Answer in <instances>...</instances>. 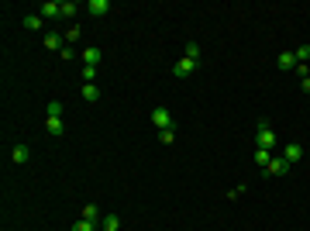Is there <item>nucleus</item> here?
Instances as JSON below:
<instances>
[{
	"instance_id": "obj_1",
	"label": "nucleus",
	"mask_w": 310,
	"mask_h": 231,
	"mask_svg": "<svg viewBox=\"0 0 310 231\" xmlns=\"http://www.w3.org/2000/svg\"><path fill=\"white\" fill-rule=\"evenodd\" d=\"M255 149H266V152L276 149V131H272L269 121H259V124H255Z\"/></svg>"
},
{
	"instance_id": "obj_2",
	"label": "nucleus",
	"mask_w": 310,
	"mask_h": 231,
	"mask_svg": "<svg viewBox=\"0 0 310 231\" xmlns=\"http://www.w3.org/2000/svg\"><path fill=\"white\" fill-rule=\"evenodd\" d=\"M152 124L159 128V131L173 128V114H169V107H155V111H152Z\"/></svg>"
},
{
	"instance_id": "obj_3",
	"label": "nucleus",
	"mask_w": 310,
	"mask_h": 231,
	"mask_svg": "<svg viewBox=\"0 0 310 231\" xmlns=\"http://www.w3.org/2000/svg\"><path fill=\"white\" fill-rule=\"evenodd\" d=\"M193 69H196V62H193V59H186V56H183V59H179V62L173 66V76H176V79H186L190 73H193Z\"/></svg>"
},
{
	"instance_id": "obj_4",
	"label": "nucleus",
	"mask_w": 310,
	"mask_h": 231,
	"mask_svg": "<svg viewBox=\"0 0 310 231\" xmlns=\"http://www.w3.org/2000/svg\"><path fill=\"white\" fill-rule=\"evenodd\" d=\"M266 173H269V176H283V173H290V162H286L283 155H279V159H269Z\"/></svg>"
},
{
	"instance_id": "obj_5",
	"label": "nucleus",
	"mask_w": 310,
	"mask_h": 231,
	"mask_svg": "<svg viewBox=\"0 0 310 231\" xmlns=\"http://www.w3.org/2000/svg\"><path fill=\"white\" fill-rule=\"evenodd\" d=\"M283 159H286V162H300V159H303V145H296V142H290V145H286V149H283Z\"/></svg>"
},
{
	"instance_id": "obj_6",
	"label": "nucleus",
	"mask_w": 310,
	"mask_h": 231,
	"mask_svg": "<svg viewBox=\"0 0 310 231\" xmlns=\"http://www.w3.org/2000/svg\"><path fill=\"white\" fill-rule=\"evenodd\" d=\"M45 131H48L52 138H62V131H66L62 117H45Z\"/></svg>"
},
{
	"instance_id": "obj_7",
	"label": "nucleus",
	"mask_w": 310,
	"mask_h": 231,
	"mask_svg": "<svg viewBox=\"0 0 310 231\" xmlns=\"http://www.w3.org/2000/svg\"><path fill=\"white\" fill-rule=\"evenodd\" d=\"M100 231H121V217L117 214H104L100 217Z\"/></svg>"
},
{
	"instance_id": "obj_8",
	"label": "nucleus",
	"mask_w": 310,
	"mask_h": 231,
	"mask_svg": "<svg viewBox=\"0 0 310 231\" xmlns=\"http://www.w3.org/2000/svg\"><path fill=\"white\" fill-rule=\"evenodd\" d=\"M100 56H104V52H100L97 45H90V49H83V62H86V66H93V69H97Z\"/></svg>"
},
{
	"instance_id": "obj_9",
	"label": "nucleus",
	"mask_w": 310,
	"mask_h": 231,
	"mask_svg": "<svg viewBox=\"0 0 310 231\" xmlns=\"http://www.w3.org/2000/svg\"><path fill=\"white\" fill-rule=\"evenodd\" d=\"M83 100H86V104H97L100 100V86L97 83H83Z\"/></svg>"
},
{
	"instance_id": "obj_10",
	"label": "nucleus",
	"mask_w": 310,
	"mask_h": 231,
	"mask_svg": "<svg viewBox=\"0 0 310 231\" xmlns=\"http://www.w3.org/2000/svg\"><path fill=\"white\" fill-rule=\"evenodd\" d=\"M11 159H14L18 166H24V162L31 159V149H28V145H14V152H11Z\"/></svg>"
},
{
	"instance_id": "obj_11",
	"label": "nucleus",
	"mask_w": 310,
	"mask_h": 231,
	"mask_svg": "<svg viewBox=\"0 0 310 231\" xmlns=\"http://www.w3.org/2000/svg\"><path fill=\"white\" fill-rule=\"evenodd\" d=\"M38 11H41V18H59V14H62V4H56V0H48V4H41Z\"/></svg>"
},
{
	"instance_id": "obj_12",
	"label": "nucleus",
	"mask_w": 310,
	"mask_h": 231,
	"mask_svg": "<svg viewBox=\"0 0 310 231\" xmlns=\"http://www.w3.org/2000/svg\"><path fill=\"white\" fill-rule=\"evenodd\" d=\"M86 11H90L93 18H104V14L111 11V4H107V0H90V7H86Z\"/></svg>"
},
{
	"instance_id": "obj_13",
	"label": "nucleus",
	"mask_w": 310,
	"mask_h": 231,
	"mask_svg": "<svg viewBox=\"0 0 310 231\" xmlns=\"http://www.w3.org/2000/svg\"><path fill=\"white\" fill-rule=\"evenodd\" d=\"M41 41H45V49H62V35H59V31H48Z\"/></svg>"
},
{
	"instance_id": "obj_14",
	"label": "nucleus",
	"mask_w": 310,
	"mask_h": 231,
	"mask_svg": "<svg viewBox=\"0 0 310 231\" xmlns=\"http://www.w3.org/2000/svg\"><path fill=\"white\" fill-rule=\"evenodd\" d=\"M83 217H86V221H100L104 214H100V207H97V204H86V207H83Z\"/></svg>"
},
{
	"instance_id": "obj_15",
	"label": "nucleus",
	"mask_w": 310,
	"mask_h": 231,
	"mask_svg": "<svg viewBox=\"0 0 310 231\" xmlns=\"http://www.w3.org/2000/svg\"><path fill=\"white\" fill-rule=\"evenodd\" d=\"M24 28H28V31H41V14H28V18H24Z\"/></svg>"
},
{
	"instance_id": "obj_16",
	"label": "nucleus",
	"mask_w": 310,
	"mask_h": 231,
	"mask_svg": "<svg viewBox=\"0 0 310 231\" xmlns=\"http://www.w3.org/2000/svg\"><path fill=\"white\" fill-rule=\"evenodd\" d=\"M279 66L283 69H296V56L293 52H279Z\"/></svg>"
},
{
	"instance_id": "obj_17",
	"label": "nucleus",
	"mask_w": 310,
	"mask_h": 231,
	"mask_svg": "<svg viewBox=\"0 0 310 231\" xmlns=\"http://www.w3.org/2000/svg\"><path fill=\"white\" fill-rule=\"evenodd\" d=\"M73 231H97V221H86V217H79L76 224H73Z\"/></svg>"
},
{
	"instance_id": "obj_18",
	"label": "nucleus",
	"mask_w": 310,
	"mask_h": 231,
	"mask_svg": "<svg viewBox=\"0 0 310 231\" xmlns=\"http://www.w3.org/2000/svg\"><path fill=\"white\" fill-rule=\"evenodd\" d=\"M269 159H272V152H266V149H255V162H259L262 169L269 166Z\"/></svg>"
},
{
	"instance_id": "obj_19",
	"label": "nucleus",
	"mask_w": 310,
	"mask_h": 231,
	"mask_svg": "<svg viewBox=\"0 0 310 231\" xmlns=\"http://www.w3.org/2000/svg\"><path fill=\"white\" fill-rule=\"evenodd\" d=\"M45 111H48V117H62V100H48Z\"/></svg>"
},
{
	"instance_id": "obj_20",
	"label": "nucleus",
	"mask_w": 310,
	"mask_h": 231,
	"mask_svg": "<svg viewBox=\"0 0 310 231\" xmlns=\"http://www.w3.org/2000/svg\"><path fill=\"white\" fill-rule=\"evenodd\" d=\"M293 56H296V66H300V62H310V45H300Z\"/></svg>"
},
{
	"instance_id": "obj_21",
	"label": "nucleus",
	"mask_w": 310,
	"mask_h": 231,
	"mask_svg": "<svg viewBox=\"0 0 310 231\" xmlns=\"http://www.w3.org/2000/svg\"><path fill=\"white\" fill-rule=\"evenodd\" d=\"M186 59L200 62V45H196V41H186Z\"/></svg>"
},
{
	"instance_id": "obj_22",
	"label": "nucleus",
	"mask_w": 310,
	"mask_h": 231,
	"mask_svg": "<svg viewBox=\"0 0 310 231\" xmlns=\"http://www.w3.org/2000/svg\"><path fill=\"white\" fill-rule=\"evenodd\" d=\"M76 11H79V7H76V4H73V0H66V4H62V18H73Z\"/></svg>"
},
{
	"instance_id": "obj_23",
	"label": "nucleus",
	"mask_w": 310,
	"mask_h": 231,
	"mask_svg": "<svg viewBox=\"0 0 310 231\" xmlns=\"http://www.w3.org/2000/svg\"><path fill=\"white\" fill-rule=\"evenodd\" d=\"M97 79V69L93 66H83V83H93Z\"/></svg>"
},
{
	"instance_id": "obj_24",
	"label": "nucleus",
	"mask_w": 310,
	"mask_h": 231,
	"mask_svg": "<svg viewBox=\"0 0 310 231\" xmlns=\"http://www.w3.org/2000/svg\"><path fill=\"white\" fill-rule=\"evenodd\" d=\"M159 138H162V142L169 145V142H173V138H176V128H166V131H162V135H159Z\"/></svg>"
}]
</instances>
